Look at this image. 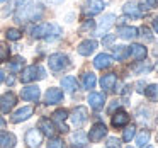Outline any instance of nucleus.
Instances as JSON below:
<instances>
[{"label": "nucleus", "instance_id": "1", "mask_svg": "<svg viewBox=\"0 0 158 148\" xmlns=\"http://www.w3.org/2000/svg\"><path fill=\"white\" fill-rule=\"evenodd\" d=\"M44 14V9L39 4H34L31 0H26L15 11V22H29V21H39Z\"/></svg>", "mask_w": 158, "mask_h": 148}, {"label": "nucleus", "instance_id": "2", "mask_svg": "<svg viewBox=\"0 0 158 148\" xmlns=\"http://www.w3.org/2000/svg\"><path fill=\"white\" fill-rule=\"evenodd\" d=\"M32 38L36 39H46V41H55L61 36V27L58 24H53V22H43L38 24L31 29Z\"/></svg>", "mask_w": 158, "mask_h": 148}, {"label": "nucleus", "instance_id": "3", "mask_svg": "<svg viewBox=\"0 0 158 148\" xmlns=\"http://www.w3.org/2000/svg\"><path fill=\"white\" fill-rule=\"evenodd\" d=\"M46 77V70L39 65H31L27 68L22 70V75H21V80L24 83H29V82H34V80H41Z\"/></svg>", "mask_w": 158, "mask_h": 148}, {"label": "nucleus", "instance_id": "4", "mask_svg": "<svg viewBox=\"0 0 158 148\" xmlns=\"http://www.w3.org/2000/svg\"><path fill=\"white\" fill-rule=\"evenodd\" d=\"M48 65L53 72H61V70H65L70 66V60H68V56L63 55V53H55V55L49 56Z\"/></svg>", "mask_w": 158, "mask_h": 148}, {"label": "nucleus", "instance_id": "5", "mask_svg": "<svg viewBox=\"0 0 158 148\" xmlns=\"http://www.w3.org/2000/svg\"><path fill=\"white\" fill-rule=\"evenodd\" d=\"M106 7V2L102 0H87L85 4H83L82 11L85 15H95V14H100Z\"/></svg>", "mask_w": 158, "mask_h": 148}, {"label": "nucleus", "instance_id": "6", "mask_svg": "<svg viewBox=\"0 0 158 148\" xmlns=\"http://www.w3.org/2000/svg\"><path fill=\"white\" fill-rule=\"evenodd\" d=\"M87 119H89V111H87V107L78 106V107H75V109H73V112H72V123H73V126H77V128L83 126V124L87 123Z\"/></svg>", "mask_w": 158, "mask_h": 148}, {"label": "nucleus", "instance_id": "7", "mask_svg": "<svg viewBox=\"0 0 158 148\" xmlns=\"http://www.w3.org/2000/svg\"><path fill=\"white\" fill-rule=\"evenodd\" d=\"M106 134H107V126L104 123H97V124H94L92 129H90L89 140L92 141V143H97V141H100Z\"/></svg>", "mask_w": 158, "mask_h": 148}, {"label": "nucleus", "instance_id": "8", "mask_svg": "<svg viewBox=\"0 0 158 148\" xmlns=\"http://www.w3.org/2000/svg\"><path fill=\"white\" fill-rule=\"evenodd\" d=\"M26 143L29 148H39L43 143V134L38 129H29L26 133Z\"/></svg>", "mask_w": 158, "mask_h": 148}, {"label": "nucleus", "instance_id": "9", "mask_svg": "<svg viewBox=\"0 0 158 148\" xmlns=\"http://www.w3.org/2000/svg\"><path fill=\"white\" fill-rule=\"evenodd\" d=\"M15 102H17V97H15L14 92L4 94V95L0 97V111H2V112H9V111L15 106Z\"/></svg>", "mask_w": 158, "mask_h": 148}, {"label": "nucleus", "instance_id": "10", "mask_svg": "<svg viewBox=\"0 0 158 148\" xmlns=\"http://www.w3.org/2000/svg\"><path fill=\"white\" fill-rule=\"evenodd\" d=\"M114 63V58L110 55H107V53H100V55L95 56V60H94V66L99 70H104V68H109V66H112Z\"/></svg>", "mask_w": 158, "mask_h": 148}, {"label": "nucleus", "instance_id": "11", "mask_svg": "<svg viewBox=\"0 0 158 148\" xmlns=\"http://www.w3.org/2000/svg\"><path fill=\"white\" fill-rule=\"evenodd\" d=\"M127 56L141 61V60L146 58V48H144L143 44H131L129 48H127Z\"/></svg>", "mask_w": 158, "mask_h": 148}, {"label": "nucleus", "instance_id": "12", "mask_svg": "<svg viewBox=\"0 0 158 148\" xmlns=\"http://www.w3.org/2000/svg\"><path fill=\"white\" fill-rule=\"evenodd\" d=\"M66 117H68V111H65V109H58L53 114V119L58 124V131H61V133H66V131H68V126L65 124Z\"/></svg>", "mask_w": 158, "mask_h": 148}, {"label": "nucleus", "instance_id": "13", "mask_svg": "<svg viewBox=\"0 0 158 148\" xmlns=\"http://www.w3.org/2000/svg\"><path fill=\"white\" fill-rule=\"evenodd\" d=\"M44 100H46V104H49V106L60 104L63 100V92L60 89H48V92H46V95H44Z\"/></svg>", "mask_w": 158, "mask_h": 148}, {"label": "nucleus", "instance_id": "14", "mask_svg": "<svg viewBox=\"0 0 158 148\" xmlns=\"http://www.w3.org/2000/svg\"><path fill=\"white\" fill-rule=\"evenodd\" d=\"M39 87L38 85H27V87H24L22 89V92H21V97L24 100H38L39 99Z\"/></svg>", "mask_w": 158, "mask_h": 148}, {"label": "nucleus", "instance_id": "15", "mask_svg": "<svg viewBox=\"0 0 158 148\" xmlns=\"http://www.w3.org/2000/svg\"><path fill=\"white\" fill-rule=\"evenodd\" d=\"M95 49H97V43L94 41V39H87V41H82V43L78 44V53H80L82 56L92 55Z\"/></svg>", "mask_w": 158, "mask_h": 148}, {"label": "nucleus", "instance_id": "16", "mask_svg": "<svg viewBox=\"0 0 158 148\" xmlns=\"http://www.w3.org/2000/svg\"><path fill=\"white\" fill-rule=\"evenodd\" d=\"M114 21H116L114 14H107L106 17H104L102 21H100V24H99V27H97L95 34H97V36H104V32H107V31H109V27L114 24Z\"/></svg>", "mask_w": 158, "mask_h": 148}, {"label": "nucleus", "instance_id": "17", "mask_svg": "<svg viewBox=\"0 0 158 148\" xmlns=\"http://www.w3.org/2000/svg\"><path fill=\"white\" fill-rule=\"evenodd\" d=\"M31 116H32V107L26 106V107H22V109L15 111L14 116L10 117V121L12 123H22V121H26L27 117H31Z\"/></svg>", "mask_w": 158, "mask_h": 148}, {"label": "nucleus", "instance_id": "18", "mask_svg": "<svg viewBox=\"0 0 158 148\" xmlns=\"http://www.w3.org/2000/svg\"><path fill=\"white\" fill-rule=\"evenodd\" d=\"M117 36H121L123 39H134L138 36V29L131 27V26H119L117 27Z\"/></svg>", "mask_w": 158, "mask_h": 148}, {"label": "nucleus", "instance_id": "19", "mask_svg": "<svg viewBox=\"0 0 158 148\" xmlns=\"http://www.w3.org/2000/svg\"><path fill=\"white\" fill-rule=\"evenodd\" d=\"M15 143H17V140L12 133H7V131L0 133V148H14Z\"/></svg>", "mask_w": 158, "mask_h": 148}, {"label": "nucleus", "instance_id": "20", "mask_svg": "<svg viewBox=\"0 0 158 148\" xmlns=\"http://www.w3.org/2000/svg\"><path fill=\"white\" fill-rule=\"evenodd\" d=\"M123 11H124L126 15H131V17H141V15H143V12H141L139 7H138L136 2H126L124 7H123Z\"/></svg>", "mask_w": 158, "mask_h": 148}, {"label": "nucleus", "instance_id": "21", "mask_svg": "<svg viewBox=\"0 0 158 148\" xmlns=\"http://www.w3.org/2000/svg\"><path fill=\"white\" fill-rule=\"evenodd\" d=\"M116 83H117L116 73H107V75H104L102 80H100V85H102V89H106V90H114Z\"/></svg>", "mask_w": 158, "mask_h": 148}, {"label": "nucleus", "instance_id": "22", "mask_svg": "<svg viewBox=\"0 0 158 148\" xmlns=\"http://www.w3.org/2000/svg\"><path fill=\"white\" fill-rule=\"evenodd\" d=\"M39 129H41L46 136H49V138H53V136H55V133H56L55 124H53L49 119H41V121H39Z\"/></svg>", "mask_w": 158, "mask_h": 148}, {"label": "nucleus", "instance_id": "23", "mask_svg": "<svg viewBox=\"0 0 158 148\" xmlns=\"http://www.w3.org/2000/svg\"><path fill=\"white\" fill-rule=\"evenodd\" d=\"M87 141H89V138L85 136L83 131H77V133L72 134V145L75 148H83L87 145Z\"/></svg>", "mask_w": 158, "mask_h": 148}, {"label": "nucleus", "instance_id": "24", "mask_svg": "<svg viewBox=\"0 0 158 148\" xmlns=\"http://www.w3.org/2000/svg\"><path fill=\"white\" fill-rule=\"evenodd\" d=\"M104 102H106V95L104 94H90L89 95V104L94 109H100L104 106Z\"/></svg>", "mask_w": 158, "mask_h": 148}, {"label": "nucleus", "instance_id": "25", "mask_svg": "<svg viewBox=\"0 0 158 148\" xmlns=\"http://www.w3.org/2000/svg\"><path fill=\"white\" fill-rule=\"evenodd\" d=\"M127 123H129V116H127L124 111H119L117 114L112 116V126H116V128H121V126H124V124H127Z\"/></svg>", "mask_w": 158, "mask_h": 148}, {"label": "nucleus", "instance_id": "26", "mask_svg": "<svg viewBox=\"0 0 158 148\" xmlns=\"http://www.w3.org/2000/svg\"><path fill=\"white\" fill-rule=\"evenodd\" d=\"M61 85H63V89H66L68 92H75V90L78 89V83H77V78H75V77H72V75L65 77V78L61 80Z\"/></svg>", "mask_w": 158, "mask_h": 148}, {"label": "nucleus", "instance_id": "27", "mask_svg": "<svg viewBox=\"0 0 158 148\" xmlns=\"http://www.w3.org/2000/svg\"><path fill=\"white\" fill-rule=\"evenodd\" d=\"M82 82H83V87L90 90V89H94V87H95L97 78H95V75L90 72V73H83V75H82Z\"/></svg>", "mask_w": 158, "mask_h": 148}, {"label": "nucleus", "instance_id": "28", "mask_svg": "<svg viewBox=\"0 0 158 148\" xmlns=\"http://www.w3.org/2000/svg\"><path fill=\"white\" fill-rule=\"evenodd\" d=\"M22 66H24V58H22V56H15V58L9 63V70H10V72H19V70H22Z\"/></svg>", "mask_w": 158, "mask_h": 148}, {"label": "nucleus", "instance_id": "29", "mask_svg": "<svg viewBox=\"0 0 158 148\" xmlns=\"http://www.w3.org/2000/svg\"><path fill=\"white\" fill-rule=\"evenodd\" d=\"M9 56H10V48H9L4 41H0V63L7 61Z\"/></svg>", "mask_w": 158, "mask_h": 148}, {"label": "nucleus", "instance_id": "30", "mask_svg": "<svg viewBox=\"0 0 158 148\" xmlns=\"http://www.w3.org/2000/svg\"><path fill=\"white\" fill-rule=\"evenodd\" d=\"M144 94H146V97H150L151 100H156L158 99V85H148L146 89H144Z\"/></svg>", "mask_w": 158, "mask_h": 148}, {"label": "nucleus", "instance_id": "31", "mask_svg": "<svg viewBox=\"0 0 158 148\" xmlns=\"http://www.w3.org/2000/svg\"><path fill=\"white\" fill-rule=\"evenodd\" d=\"M114 56L117 60H126L127 58V46H116L114 48Z\"/></svg>", "mask_w": 158, "mask_h": 148}, {"label": "nucleus", "instance_id": "32", "mask_svg": "<svg viewBox=\"0 0 158 148\" xmlns=\"http://www.w3.org/2000/svg\"><path fill=\"white\" fill-rule=\"evenodd\" d=\"M134 134H136V126H134V124H131V126H127L126 129H124V134H123L124 141H131L134 138Z\"/></svg>", "mask_w": 158, "mask_h": 148}, {"label": "nucleus", "instance_id": "33", "mask_svg": "<svg viewBox=\"0 0 158 148\" xmlns=\"http://www.w3.org/2000/svg\"><path fill=\"white\" fill-rule=\"evenodd\" d=\"M5 36H7V39H10V41H17V39H21L22 32L19 31V29H7V32H5Z\"/></svg>", "mask_w": 158, "mask_h": 148}, {"label": "nucleus", "instance_id": "34", "mask_svg": "<svg viewBox=\"0 0 158 148\" xmlns=\"http://www.w3.org/2000/svg\"><path fill=\"white\" fill-rule=\"evenodd\" d=\"M148 140H150V133H148V131H141L136 138V143L139 145V146H144V145L148 143Z\"/></svg>", "mask_w": 158, "mask_h": 148}, {"label": "nucleus", "instance_id": "35", "mask_svg": "<svg viewBox=\"0 0 158 148\" xmlns=\"http://www.w3.org/2000/svg\"><path fill=\"white\" fill-rule=\"evenodd\" d=\"M94 27H95V22H94L92 19H89V21L83 22V26L80 27V31H82V32H89V31H92Z\"/></svg>", "mask_w": 158, "mask_h": 148}, {"label": "nucleus", "instance_id": "36", "mask_svg": "<svg viewBox=\"0 0 158 148\" xmlns=\"http://www.w3.org/2000/svg\"><path fill=\"white\" fill-rule=\"evenodd\" d=\"M48 148H63V140L60 138H51L48 143Z\"/></svg>", "mask_w": 158, "mask_h": 148}, {"label": "nucleus", "instance_id": "37", "mask_svg": "<svg viewBox=\"0 0 158 148\" xmlns=\"http://www.w3.org/2000/svg\"><path fill=\"white\" fill-rule=\"evenodd\" d=\"M141 5H143V9H155L158 7V0H141Z\"/></svg>", "mask_w": 158, "mask_h": 148}, {"label": "nucleus", "instance_id": "38", "mask_svg": "<svg viewBox=\"0 0 158 148\" xmlns=\"http://www.w3.org/2000/svg\"><path fill=\"white\" fill-rule=\"evenodd\" d=\"M107 148H121V141L117 140V138L110 136L109 140H107Z\"/></svg>", "mask_w": 158, "mask_h": 148}, {"label": "nucleus", "instance_id": "39", "mask_svg": "<svg viewBox=\"0 0 158 148\" xmlns=\"http://www.w3.org/2000/svg\"><path fill=\"white\" fill-rule=\"evenodd\" d=\"M141 38H143L144 41H151V39H153V36H151V32L148 27H141Z\"/></svg>", "mask_w": 158, "mask_h": 148}, {"label": "nucleus", "instance_id": "40", "mask_svg": "<svg viewBox=\"0 0 158 148\" xmlns=\"http://www.w3.org/2000/svg\"><path fill=\"white\" fill-rule=\"evenodd\" d=\"M114 39H116V36H114V34H107L106 38L102 39V44H104V46H110V44L114 43Z\"/></svg>", "mask_w": 158, "mask_h": 148}, {"label": "nucleus", "instance_id": "41", "mask_svg": "<svg viewBox=\"0 0 158 148\" xmlns=\"http://www.w3.org/2000/svg\"><path fill=\"white\" fill-rule=\"evenodd\" d=\"M151 70V65H146V66H139V68H134V72H150Z\"/></svg>", "mask_w": 158, "mask_h": 148}, {"label": "nucleus", "instance_id": "42", "mask_svg": "<svg viewBox=\"0 0 158 148\" xmlns=\"http://www.w3.org/2000/svg\"><path fill=\"white\" fill-rule=\"evenodd\" d=\"M116 107H119V102H117V100H114V104H112V106L109 107V112H112V111L116 109Z\"/></svg>", "mask_w": 158, "mask_h": 148}, {"label": "nucleus", "instance_id": "43", "mask_svg": "<svg viewBox=\"0 0 158 148\" xmlns=\"http://www.w3.org/2000/svg\"><path fill=\"white\" fill-rule=\"evenodd\" d=\"M153 29H155V31L158 32V17L155 19V21H153Z\"/></svg>", "mask_w": 158, "mask_h": 148}, {"label": "nucleus", "instance_id": "44", "mask_svg": "<svg viewBox=\"0 0 158 148\" xmlns=\"http://www.w3.org/2000/svg\"><path fill=\"white\" fill-rule=\"evenodd\" d=\"M7 83H9V85H12V83H14V77H7Z\"/></svg>", "mask_w": 158, "mask_h": 148}, {"label": "nucleus", "instance_id": "45", "mask_svg": "<svg viewBox=\"0 0 158 148\" xmlns=\"http://www.w3.org/2000/svg\"><path fill=\"white\" fill-rule=\"evenodd\" d=\"M4 77H5V75H4V72H2V70H0V83L4 82Z\"/></svg>", "mask_w": 158, "mask_h": 148}, {"label": "nucleus", "instance_id": "46", "mask_svg": "<svg viewBox=\"0 0 158 148\" xmlns=\"http://www.w3.org/2000/svg\"><path fill=\"white\" fill-rule=\"evenodd\" d=\"M4 126H5V121L2 119V117H0V129H2V128H4Z\"/></svg>", "mask_w": 158, "mask_h": 148}, {"label": "nucleus", "instance_id": "47", "mask_svg": "<svg viewBox=\"0 0 158 148\" xmlns=\"http://www.w3.org/2000/svg\"><path fill=\"white\" fill-rule=\"evenodd\" d=\"M0 2H7V0H0Z\"/></svg>", "mask_w": 158, "mask_h": 148}, {"label": "nucleus", "instance_id": "48", "mask_svg": "<svg viewBox=\"0 0 158 148\" xmlns=\"http://www.w3.org/2000/svg\"><path fill=\"white\" fill-rule=\"evenodd\" d=\"M127 148H131V146H127Z\"/></svg>", "mask_w": 158, "mask_h": 148}, {"label": "nucleus", "instance_id": "49", "mask_svg": "<svg viewBox=\"0 0 158 148\" xmlns=\"http://www.w3.org/2000/svg\"><path fill=\"white\" fill-rule=\"evenodd\" d=\"M156 70H158V66H156Z\"/></svg>", "mask_w": 158, "mask_h": 148}]
</instances>
